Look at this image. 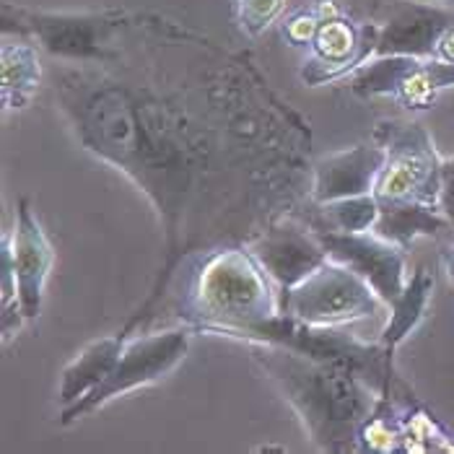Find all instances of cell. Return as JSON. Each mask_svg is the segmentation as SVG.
Listing matches in <instances>:
<instances>
[{"label":"cell","mask_w":454,"mask_h":454,"mask_svg":"<svg viewBox=\"0 0 454 454\" xmlns=\"http://www.w3.org/2000/svg\"><path fill=\"white\" fill-rule=\"evenodd\" d=\"M252 346L262 374L299 413L322 452H348L358 447L361 428L380 403V395L372 392L361 374L343 364L319 361L286 346Z\"/></svg>","instance_id":"obj_1"},{"label":"cell","mask_w":454,"mask_h":454,"mask_svg":"<svg viewBox=\"0 0 454 454\" xmlns=\"http://www.w3.org/2000/svg\"><path fill=\"white\" fill-rule=\"evenodd\" d=\"M278 312L265 268L252 252L237 247L206 257L182 301V315L195 330L229 338H239Z\"/></svg>","instance_id":"obj_2"},{"label":"cell","mask_w":454,"mask_h":454,"mask_svg":"<svg viewBox=\"0 0 454 454\" xmlns=\"http://www.w3.org/2000/svg\"><path fill=\"white\" fill-rule=\"evenodd\" d=\"M374 140L387 153L385 167L374 184L377 203H423L439 208L444 161L419 122H380Z\"/></svg>","instance_id":"obj_3"},{"label":"cell","mask_w":454,"mask_h":454,"mask_svg":"<svg viewBox=\"0 0 454 454\" xmlns=\"http://www.w3.org/2000/svg\"><path fill=\"white\" fill-rule=\"evenodd\" d=\"M380 294L350 268L327 260L309 278L280 296V312L317 327H343L380 315Z\"/></svg>","instance_id":"obj_4"},{"label":"cell","mask_w":454,"mask_h":454,"mask_svg":"<svg viewBox=\"0 0 454 454\" xmlns=\"http://www.w3.org/2000/svg\"><path fill=\"white\" fill-rule=\"evenodd\" d=\"M195 333L198 330L192 325H187V327H175V330H164V333H156V335H145V338L130 340L105 382L97 387L91 395H86L83 400L63 408L60 423L70 426L78 419L94 413L97 408H102L109 400L167 377L176 364L187 356Z\"/></svg>","instance_id":"obj_5"},{"label":"cell","mask_w":454,"mask_h":454,"mask_svg":"<svg viewBox=\"0 0 454 454\" xmlns=\"http://www.w3.org/2000/svg\"><path fill=\"white\" fill-rule=\"evenodd\" d=\"M249 343H273L286 348L299 350L304 356H312L319 361L343 364L361 374L369 385L380 377L385 382V348L382 343H361L340 327H317L307 325L296 317L278 312L276 317L254 325L239 335ZM382 389V387H380Z\"/></svg>","instance_id":"obj_6"},{"label":"cell","mask_w":454,"mask_h":454,"mask_svg":"<svg viewBox=\"0 0 454 454\" xmlns=\"http://www.w3.org/2000/svg\"><path fill=\"white\" fill-rule=\"evenodd\" d=\"M358 97H389L405 109H428L436 97L454 86V66L439 58L380 55L353 73Z\"/></svg>","instance_id":"obj_7"},{"label":"cell","mask_w":454,"mask_h":454,"mask_svg":"<svg viewBox=\"0 0 454 454\" xmlns=\"http://www.w3.org/2000/svg\"><path fill=\"white\" fill-rule=\"evenodd\" d=\"M120 24L114 13H42L3 8V32L36 39L50 55L68 60H99L106 58V36Z\"/></svg>","instance_id":"obj_8"},{"label":"cell","mask_w":454,"mask_h":454,"mask_svg":"<svg viewBox=\"0 0 454 454\" xmlns=\"http://www.w3.org/2000/svg\"><path fill=\"white\" fill-rule=\"evenodd\" d=\"M315 234L325 247L327 257L350 268L366 280L387 307L403 294L408 283L405 270V249L382 239L374 231H358V234H343L315 226Z\"/></svg>","instance_id":"obj_9"},{"label":"cell","mask_w":454,"mask_h":454,"mask_svg":"<svg viewBox=\"0 0 454 454\" xmlns=\"http://www.w3.org/2000/svg\"><path fill=\"white\" fill-rule=\"evenodd\" d=\"M252 254L260 260L265 273L276 280L280 296L304 278H309L317 268H322L330 260L315 229L307 231L291 221H283L268 229L254 242Z\"/></svg>","instance_id":"obj_10"},{"label":"cell","mask_w":454,"mask_h":454,"mask_svg":"<svg viewBox=\"0 0 454 454\" xmlns=\"http://www.w3.org/2000/svg\"><path fill=\"white\" fill-rule=\"evenodd\" d=\"M8 237L11 247V260L19 280V301L27 322H35L42 312L44 301V283L52 270V245L47 242L39 221L29 208V200L21 198L16 206V226Z\"/></svg>","instance_id":"obj_11"},{"label":"cell","mask_w":454,"mask_h":454,"mask_svg":"<svg viewBox=\"0 0 454 454\" xmlns=\"http://www.w3.org/2000/svg\"><path fill=\"white\" fill-rule=\"evenodd\" d=\"M454 27V13L439 3H400L377 32L374 58L413 55L434 58L439 39Z\"/></svg>","instance_id":"obj_12"},{"label":"cell","mask_w":454,"mask_h":454,"mask_svg":"<svg viewBox=\"0 0 454 454\" xmlns=\"http://www.w3.org/2000/svg\"><path fill=\"white\" fill-rule=\"evenodd\" d=\"M385 148L374 143H358L353 148L330 153L315 164V203H330L353 195L374 192L377 176L385 167Z\"/></svg>","instance_id":"obj_13"},{"label":"cell","mask_w":454,"mask_h":454,"mask_svg":"<svg viewBox=\"0 0 454 454\" xmlns=\"http://www.w3.org/2000/svg\"><path fill=\"white\" fill-rule=\"evenodd\" d=\"M309 47L312 55L304 63L301 78L309 86H319L325 81L346 75L348 70L361 68L369 58H374L377 39L366 42L350 21H346L343 16H333L322 21Z\"/></svg>","instance_id":"obj_14"},{"label":"cell","mask_w":454,"mask_h":454,"mask_svg":"<svg viewBox=\"0 0 454 454\" xmlns=\"http://www.w3.org/2000/svg\"><path fill=\"white\" fill-rule=\"evenodd\" d=\"M431 291H434V276L426 268H420L408 278L403 294L389 304V319H387L385 330H382V340H380L382 348H385V382H382V389H380V397L389 400L395 350L420 325V319L428 309V301H431Z\"/></svg>","instance_id":"obj_15"},{"label":"cell","mask_w":454,"mask_h":454,"mask_svg":"<svg viewBox=\"0 0 454 454\" xmlns=\"http://www.w3.org/2000/svg\"><path fill=\"white\" fill-rule=\"evenodd\" d=\"M128 333H130V327H125L122 333L112 335V338L94 340L91 346L81 350L78 358L70 361L66 372H63V380H60V403H63V408L83 400L86 395H91L97 387L105 382L109 372L114 369V364L120 361L125 346H128Z\"/></svg>","instance_id":"obj_16"},{"label":"cell","mask_w":454,"mask_h":454,"mask_svg":"<svg viewBox=\"0 0 454 454\" xmlns=\"http://www.w3.org/2000/svg\"><path fill=\"white\" fill-rule=\"evenodd\" d=\"M42 81L39 55L29 36L5 35L0 47V83H3V109H24L32 105Z\"/></svg>","instance_id":"obj_17"},{"label":"cell","mask_w":454,"mask_h":454,"mask_svg":"<svg viewBox=\"0 0 454 454\" xmlns=\"http://www.w3.org/2000/svg\"><path fill=\"white\" fill-rule=\"evenodd\" d=\"M372 231L400 249H408L419 237H436L442 231H452V223L436 206L395 203L380 206V215Z\"/></svg>","instance_id":"obj_18"},{"label":"cell","mask_w":454,"mask_h":454,"mask_svg":"<svg viewBox=\"0 0 454 454\" xmlns=\"http://www.w3.org/2000/svg\"><path fill=\"white\" fill-rule=\"evenodd\" d=\"M322 221L317 226L330 229V231H343V234H358V231H372L380 215V203L374 192L369 195H353L340 198L330 203H319Z\"/></svg>","instance_id":"obj_19"},{"label":"cell","mask_w":454,"mask_h":454,"mask_svg":"<svg viewBox=\"0 0 454 454\" xmlns=\"http://www.w3.org/2000/svg\"><path fill=\"white\" fill-rule=\"evenodd\" d=\"M237 19L247 35H262L283 11V0H237Z\"/></svg>","instance_id":"obj_20"},{"label":"cell","mask_w":454,"mask_h":454,"mask_svg":"<svg viewBox=\"0 0 454 454\" xmlns=\"http://www.w3.org/2000/svg\"><path fill=\"white\" fill-rule=\"evenodd\" d=\"M322 16L315 11H301V13H294L286 24H283V35L286 39L291 42V44H312V39L319 32V27H322Z\"/></svg>","instance_id":"obj_21"},{"label":"cell","mask_w":454,"mask_h":454,"mask_svg":"<svg viewBox=\"0 0 454 454\" xmlns=\"http://www.w3.org/2000/svg\"><path fill=\"white\" fill-rule=\"evenodd\" d=\"M439 208L450 218L454 231V164L444 161V175H442V198H439Z\"/></svg>","instance_id":"obj_22"},{"label":"cell","mask_w":454,"mask_h":454,"mask_svg":"<svg viewBox=\"0 0 454 454\" xmlns=\"http://www.w3.org/2000/svg\"><path fill=\"white\" fill-rule=\"evenodd\" d=\"M434 58H439V60H444V63H452L454 66V27H450V29H447V35L439 39Z\"/></svg>","instance_id":"obj_23"},{"label":"cell","mask_w":454,"mask_h":454,"mask_svg":"<svg viewBox=\"0 0 454 454\" xmlns=\"http://www.w3.org/2000/svg\"><path fill=\"white\" fill-rule=\"evenodd\" d=\"M444 270H447V278L454 286V245L444 249Z\"/></svg>","instance_id":"obj_24"},{"label":"cell","mask_w":454,"mask_h":454,"mask_svg":"<svg viewBox=\"0 0 454 454\" xmlns=\"http://www.w3.org/2000/svg\"><path fill=\"white\" fill-rule=\"evenodd\" d=\"M428 3H452V0H428Z\"/></svg>","instance_id":"obj_25"},{"label":"cell","mask_w":454,"mask_h":454,"mask_svg":"<svg viewBox=\"0 0 454 454\" xmlns=\"http://www.w3.org/2000/svg\"><path fill=\"white\" fill-rule=\"evenodd\" d=\"M447 161H450V164H454V156H452V159H447Z\"/></svg>","instance_id":"obj_26"},{"label":"cell","mask_w":454,"mask_h":454,"mask_svg":"<svg viewBox=\"0 0 454 454\" xmlns=\"http://www.w3.org/2000/svg\"><path fill=\"white\" fill-rule=\"evenodd\" d=\"M452 3H454V0H452Z\"/></svg>","instance_id":"obj_27"}]
</instances>
